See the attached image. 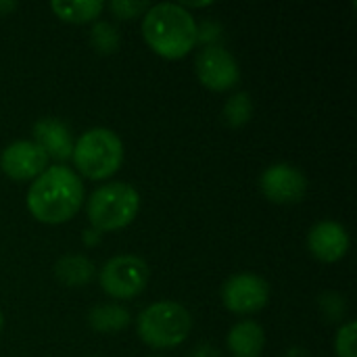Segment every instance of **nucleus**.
Instances as JSON below:
<instances>
[{
    "label": "nucleus",
    "instance_id": "412c9836",
    "mask_svg": "<svg viewBox=\"0 0 357 357\" xmlns=\"http://www.w3.org/2000/svg\"><path fill=\"white\" fill-rule=\"evenodd\" d=\"M222 33H224L222 25L215 23V21H211V19H207L203 23H197V42H203L205 46L218 44V40L222 38Z\"/></svg>",
    "mask_w": 357,
    "mask_h": 357
},
{
    "label": "nucleus",
    "instance_id": "2eb2a0df",
    "mask_svg": "<svg viewBox=\"0 0 357 357\" xmlns=\"http://www.w3.org/2000/svg\"><path fill=\"white\" fill-rule=\"evenodd\" d=\"M130 322H132L130 310L119 303H100V305L92 307L88 314V326L100 335L119 333V331L128 328Z\"/></svg>",
    "mask_w": 357,
    "mask_h": 357
},
{
    "label": "nucleus",
    "instance_id": "4be33fe9",
    "mask_svg": "<svg viewBox=\"0 0 357 357\" xmlns=\"http://www.w3.org/2000/svg\"><path fill=\"white\" fill-rule=\"evenodd\" d=\"M322 312L328 316V320H339L345 316V299L337 293H326L320 297Z\"/></svg>",
    "mask_w": 357,
    "mask_h": 357
},
{
    "label": "nucleus",
    "instance_id": "39448f33",
    "mask_svg": "<svg viewBox=\"0 0 357 357\" xmlns=\"http://www.w3.org/2000/svg\"><path fill=\"white\" fill-rule=\"evenodd\" d=\"M192 331L190 312L178 301H157L144 307L136 318V333L153 349H172L182 345Z\"/></svg>",
    "mask_w": 357,
    "mask_h": 357
},
{
    "label": "nucleus",
    "instance_id": "1a4fd4ad",
    "mask_svg": "<svg viewBox=\"0 0 357 357\" xmlns=\"http://www.w3.org/2000/svg\"><path fill=\"white\" fill-rule=\"evenodd\" d=\"M305 174L291 163H274L264 169L259 188L264 197L276 205H295L307 195Z\"/></svg>",
    "mask_w": 357,
    "mask_h": 357
},
{
    "label": "nucleus",
    "instance_id": "b1692460",
    "mask_svg": "<svg viewBox=\"0 0 357 357\" xmlns=\"http://www.w3.org/2000/svg\"><path fill=\"white\" fill-rule=\"evenodd\" d=\"M100 241V232H96V230H86L84 232V243L86 245H96Z\"/></svg>",
    "mask_w": 357,
    "mask_h": 357
},
{
    "label": "nucleus",
    "instance_id": "bb28decb",
    "mask_svg": "<svg viewBox=\"0 0 357 357\" xmlns=\"http://www.w3.org/2000/svg\"><path fill=\"white\" fill-rule=\"evenodd\" d=\"M151 357H159V356H151Z\"/></svg>",
    "mask_w": 357,
    "mask_h": 357
},
{
    "label": "nucleus",
    "instance_id": "aec40b11",
    "mask_svg": "<svg viewBox=\"0 0 357 357\" xmlns=\"http://www.w3.org/2000/svg\"><path fill=\"white\" fill-rule=\"evenodd\" d=\"M149 6L151 4L146 0H113V2H109L111 13L117 19H126V21L136 19V17H142Z\"/></svg>",
    "mask_w": 357,
    "mask_h": 357
},
{
    "label": "nucleus",
    "instance_id": "f8f14e48",
    "mask_svg": "<svg viewBox=\"0 0 357 357\" xmlns=\"http://www.w3.org/2000/svg\"><path fill=\"white\" fill-rule=\"evenodd\" d=\"M33 142L46 153L48 159L67 161L73 153V136L67 123L56 117H42L33 123Z\"/></svg>",
    "mask_w": 357,
    "mask_h": 357
},
{
    "label": "nucleus",
    "instance_id": "9d476101",
    "mask_svg": "<svg viewBox=\"0 0 357 357\" xmlns=\"http://www.w3.org/2000/svg\"><path fill=\"white\" fill-rule=\"evenodd\" d=\"M46 153L33 140H15L0 153V169L10 180H36L48 167Z\"/></svg>",
    "mask_w": 357,
    "mask_h": 357
},
{
    "label": "nucleus",
    "instance_id": "ddd939ff",
    "mask_svg": "<svg viewBox=\"0 0 357 357\" xmlns=\"http://www.w3.org/2000/svg\"><path fill=\"white\" fill-rule=\"evenodd\" d=\"M226 347L232 357H261L266 349V331L255 320H241L228 331Z\"/></svg>",
    "mask_w": 357,
    "mask_h": 357
},
{
    "label": "nucleus",
    "instance_id": "7ed1b4c3",
    "mask_svg": "<svg viewBox=\"0 0 357 357\" xmlns=\"http://www.w3.org/2000/svg\"><path fill=\"white\" fill-rule=\"evenodd\" d=\"M71 159L77 176L96 182L107 180L123 165V140L109 128H90L73 142Z\"/></svg>",
    "mask_w": 357,
    "mask_h": 357
},
{
    "label": "nucleus",
    "instance_id": "f03ea898",
    "mask_svg": "<svg viewBox=\"0 0 357 357\" xmlns=\"http://www.w3.org/2000/svg\"><path fill=\"white\" fill-rule=\"evenodd\" d=\"M142 36L163 59H182L197 46V19L178 2L151 4L142 15Z\"/></svg>",
    "mask_w": 357,
    "mask_h": 357
},
{
    "label": "nucleus",
    "instance_id": "a878e982",
    "mask_svg": "<svg viewBox=\"0 0 357 357\" xmlns=\"http://www.w3.org/2000/svg\"><path fill=\"white\" fill-rule=\"evenodd\" d=\"M2 324H4V318H2V312H0V331H2Z\"/></svg>",
    "mask_w": 357,
    "mask_h": 357
},
{
    "label": "nucleus",
    "instance_id": "6ab92c4d",
    "mask_svg": "<svg viewBox=\"0 0 357 357\" xmlns=\"http://www.w3.org/2000/svg\"><path fill=\"white\" fill-rule=\"evenodd\" d=\"M356 335V320H349V322L341 324V328L337 331V337H335V354H337V357H357Z\"/></svg>",
    "mask_w": 357,
    "mask_h": 357
},
{
    "label": "nucleus",
    "instance_id": "f3484780",
    "mask_svg": "<svg viewBox=\"0 0 357 357\" xmlns=\"http://www.w3.org/2000/svg\"><path fill=\"white\" fill-rule=\"evenodd\" d=\"M253 109H255V107H253L251 94L245 92V90H241V92H234V94L226 100V105H224V109H222V117H224V121H226L230 128H243V126H247V123L251 121Z\"/></svg>",
    "mask_w": 357,
    "mask_h": 357
},
{
    "label": "nucleus",
    "instance_id": "6e6552de",
    "mask_svg": "<svg viewBox=\"0 0 357 357\" xmlns=\"http://www.w3.org/2000/svg\"><path fill=\"white\" fill-rule=\"evenodd\" d=\"M195 71L199 82L213 92L230 90L241 79L238 61L222 44L203 46L195 59Z\"/></svg>",
    "mask_w": 357,
    "mask_h": 357
},
{
    "label": "nucleus",
    "instance_id": "9b49d317",
    "mask_svg": "<svg viewBox=\"0 0 357 357\" xmlns=\"http://www.w3.org/2000/svg\"><path fill=\"white\" fill-rule=\"evenodd\" d=\"M351 238L347 228L335 220H322L307 232V249L322 264H337L349 251Z\"/></svg>",
    "mask_w": 357,
    "mask_h": 357
},
{
    "label": "nucleus",
    "instance_id": "393cba45",
    "mask_svg": "<svg viewBox=\"0 0 357 357\" xmlns=\"http://www.w3.org/2000/svg\"><path fill=\"white\" fill-rule=\"evenodd\" d=\"M17 8L15 0H0V13H13Z\"/></svg>",
    "mask_w": 357,
    "mask_h": 357
},
{
    "label": "nucleus",
    "instance_id": "dca6fc26",
    "mask_svg": "<svg viewBox=\"0 0 357 357\" xmlns=\"http://www.w3.org/2000/svg\"><path fill=\"white\" fill-rule=\"evenodd\" d=\"M50 10L67 23H90L96 17H100V13L105 10V2L100 0H52L50 2Z\"/></svg>",
    "mask_w": 357,
    "mask_h": 357
},
{
    "label": "nucleus",
    "instance_id": "20e7f679",
    "mask_svg": "<svg viewBox=\"0 0 357 357\" xmlns=\"http://www.w3.org/2000/svg\"><path fill=\"white\" fill-rule=\"evenodd\" d=\"M140 192L128 182H107L92 190L86 215L96 232H115L130 226L140 211Z\"/></svg>",
    "mask_w": 357,
    "mask_h": 357
},
{
    "label": "nucleus",
    "instance_id": "a211bd4d",
    "mask_svg": "<svg viewBox=\"0 0 357 357\" xmlns=\"http://www.w3.org/2000/svg\"><path fill=\"white\" fill-rule=\"evenodd\" d=\"M90 44L98 54H113L121 44L119 29L109 21H96L90 29Z\"/></svg>",
    "mask_w": 357,
    "mask_h": 357
},
{
    "label": "nucleus",
    "instance_id": "423d86ee",
    "mask_svg": "<svg viewBox=\"0 0 357 357\" xmlns=\"http://www.w3.org/2000/svg\"><path fill=\"white\" fill-rule=\"evenodd\" d=\"M149 264L140 255L123 253L107 259L98 272V284L111 299H134L149 284Z\"/></svg>",
    "mask_w": 357,
    "mask_h": 357
},
{
    "label": "nucleus",
    "instance_id": "0eeeda50",
    "mask_svg": "<svg viewBox=\"0 0 357 357\" xmlns=\"http://www.w3.org/2000/svg\"><path fill=\"white\" fill-rule=\"evenodd\" d=\"M220 295L228 312L236 316H253L268 305L272 289L264 276L253 272H238L222 284Z\"/></svg>",
    "mask_w": 357,
    "mask_h": 357
},
{
    "label": "nucleus",
    "instance_id": "5701e85b",
    "mask_svg": "<svg viewBox=\"0 0 357 357\" xmlns=\"http://www.w3.org/2000/svg\"><path fill=\"white\" fill-rule=\"evenodd\" d=\"M190 357H220V351L213 345H199V347H195Z\"/></svg>",
    "mask_w": 357,
    "mask_h": 357
},
{
    "label": "nucleus",
    "instance_id": "f257e3e1",
    "mask_svg": "<svg viewBox=\"0 0 357 357\" xmlns=\"http://www.w3.org/2000/svg\"><path fill=\"white\" fill-rule=\"evenodd\" d=\"M84 203V180L65 163L48 165L36 180H31L25 197L27 211L33 220L50 226L69 222Z\"/></svg>",
    "mask_w": 357,
    "mask_h": 357
},
{
    "label": "nucleus",
    "instance_id": "4468645a",
    "mask_svg": "<svg viewBox=\"0 0 357 357\" xmlns=\"http://www.w3.org/2000/svg\"><path fill=\"white\" fill-rule=\"evenodd\" d=\"M94 261L82 253H69L63 255L54 264V278L69 289H82L94 278Z\"/></svg>",
    "mask_w": 357,
    "mask_h": 357
}]
</instances>
